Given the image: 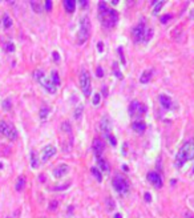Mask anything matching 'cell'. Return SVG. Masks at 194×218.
<instances>
[{
    "mask_svg": "<svg viewBox=\"0 0 194 218\" xmlns=\"http://www.w3.org/2000/svg\"><path fill=\"white\" fill-rule=\"evenodd\" d=\"M98 17L105 29H112L118 21V12L109 8L105 2H100L98 4Z\"/></svg>",
    "mask_w": 194,
    "mask_h": 218,
    "instance_id": "obj_1",
    "label": "cell"
},
{
    "mask_svg": "<svg viewBox=\"0 0 194 218\" xmlns=\"http://www.w3.org/2000/svg\"><path fill=\"white\" fill-rule=\"evenodd\" d=\"M193 158H194V141H186L180 148V150H178L176 156V165L182 166L187 161L193 160Z\"/></svg>",
    "mask_w": 194,
    "mask_h": 218,
    "instance_id": "obj_2",
    "label": "cell"
},
{
    "mask_svg": "<svg viewBox=\"0 0 194 218\" xmlns=\"http://www.w3.org/2000/svg\"><path fill=\"white\" fill-rule=\"evenodd\" d=\"M89 35H91V20L88 16H83L80 20V27L76 33V43L78 45H83L89 39Z\"/></svg>",
    "mask_w": 194,
    "mask_h": 218,
    "instance_id": "obj_3",
    "label": "cell"
},
{
    "mask_svg": "<svg viewBox=\"0 0 194 218\" xmlns=\"http://www.w3.org/2000/svg\"><path fill=\"white\" fill-rule=\"evenodd\" d=\"M112 185H113V189L116 190L118 194H121V196H126L129 193V187H130L129 181L121 174H116L113 177Z\"/></svg>",
    "mask_w": 194,
    "mask_h": 218,
    "instance_id": "obj_4",
    "label": "cell"
},
{
    "mask_svg": "<svg viewBox=\"0 0 194 218\" xmlns=\"http://www.w3.org/2000/svg\"><path fill=\"white\" fill-rule=\"evenodd\" d=\"M128 111H129V115H130L132 118H134L136 121H140L142 118V116L145 115L146 107L140 101H132Z\"/></svg>",
    "mask_w": 194,
    "mask_h": 218,
    "instance_id": "obj_5",
    "label": "cell"
},
{
    "mask_svg": "<svg viewBox=\"0 0 194 218\" xmlns=\"http://www.w3.org/2000/svg\"><path fill=\"white\" fill-rule=\"evenodd\" d=\"M80 85H81V91H83V95L85 97H89L91 96V92H92V81H91V75L87 69H81V73H80Z\"/></svg>",
    "mask_w": 194,
    "mask_h": 218,
    "instance_id": "obj_6",
    "label": "cell"
},
{
    "mask_svg": "<svg viewBox=\"0 0 194 218\" xmlns=\"http://www.w3.org/2000/svg\"><path fill=\"white\" fill-rule=\"evenodd\" d=\"M0 135L7 137L9 141H15L17 138V130H16V128H15L12 124L2 120V121H0Z\"/></svg>",
    "mask_w": 194,
    "mask_h": 218,
    "instance_id": "obj_7",
    "label": "cell"
},
{
    "mask_svg": "<svg viewBox=\"0 0 194 218\" xmlns=\"http://www.w3.org/2000/svg\"><path fill=\"white\" fill-rule=\"evenodd\" d=\"M146 31H148L146 24H145V20L142 19V21L138 23L132 31V37H133L134 43H142L144 40H145Z\"/></svg>",
    "mask_w": 194,
    "mask_h": 218,
    "instance_id": "obj_8",
    "label": "cell"
},
{
    "mask_svg": "<svg viewBox=\"0 0 194 218\" xmlns=\"http://www.w3.org/2000/svg\"><path fill=\"white\" fill-rule=\"evenodd\" d=\"M100 129L102 132V135L106 138L109 136H112V122H111V118L108 116H102L101 121H100Z\"/></svg>",
    "mask_w": 194,
    "mask_h": 218,
    "instance_id": "obj_9",
    "label": "cell"
},
{
    "mask_svg": "<svg viewBox=\"0 0 194 218\" xmlns=\"http://www.w3.org/2000/svg\"><path fill=\"white\" fill-rule=\"evenodd\" d=\"M146 178H148V181L150 182L154 187H157V189L162 187V177L158 174L157 172H149L148 174H146Z\"/></svg>",
    "mask_w": 194,
    "mask_h": 218,
    "instance_id": "obj_10",
    "label": "cell"
},
{
    "mask_svg": "<svg viewBox=\"0 0 194 218\" xmlns=\"http://www.w3.org/2000/svg\"><path fill=\"white\" fill-rule=\"evenodd\" d=\"M92 146H93V152H94L96 158L102 157V153H104V150H105V144H104V141L101 140V138H94Z\"/></svg>",
    "mask_w": 194,
    "mask_h": 218,
    "instance_id": "obj_11",
    "label": "cell"
},
{
    "mask_svg": "<svg viewBox=\"0 0 194 218\" xmlns=\"http://www.w3.org/2000/svg\"><path fill=\"white\" fill-rule=\"evenodd\" d=\"M39 83L41 84V87L45 89V91L48 92V93H51V95H53V93H56V91H57V87L54 85V84L51 81V78H48V77H45L44 76L43 78H40L39 80Z\"/></svg>",
    "mask_w": 194,
    "mask_h": 218,
    "instance_id": "obj_12",
    "label": "cell"
},
{
    "mask_svg": "<svg viewBox=\"0 0 194 218\" xmlns=\"http://www.w3.org/2000/svg\"><path fill=\"white\" fill-rule=\"evenodd\" d=\"M56 148H54L53 145H47V146H44V149H43V154H41V161L43 162H47L49 161L51 158L56 154Z\"/></svg>",
    "mask_w": 194,
    "mask_h": 218,
    "instance_id": "obj_13",
    "label": "cell"
},
{
    "mask_svg": "<svg viewBox=\"0 0 194 218\" xmlns=\"http://www.w3.org/2000/svg\"><path fill=\"white\" fill-rule=\"evenodd\" d=\"M68 170H69L68 165H65V164H61V165H59V166H56V168L53 169L52 176H53L54 178H61V177H64V176L67 174Z\"/></svg>",
    "mask_w": 194,
    "mask_h": 218,
    "instance_id": "obj_14",
    "label": "cell"
},
{
    "mask_svg": "<svg viewBox=\"0 0 194 218\" xmlns=\"http://www.w3.org/2000/svg\"><path fill=\"white\" fill-rule=\"evenodd\" d=\"M158 101H160V104H161V107L165 109V111H170L172 109V105H173V102H172V98L169 97L168 95H160L158 96Z\"/></svg>",
    "mask_w": 194,
    "mask_h": 218,
    "instance_id": "obj_15",
    "label": "cell"
},
{
    "mask_svg": "<svg viewBox=\"0 0 194 218\" xmlns=\"http://www.w3.org/2000/svg\"><path fill=\"white\" fill-rule=\"evenodd\" d=\"M132 129L137 133V135H144L145 133V130H146V124L142 120H140V121H133V124H132Z\"/></svg>",
    "mask_w": 194,
    "mask_h": 218,
    "instance_id": "obj_16",
    "label": "cell"
},
{
    "mask_svg": "<svg viewBox=\"0 0 194 218\" xmlns=\"http://www.w3.org/2000/svg\"><path fill=\"white\" fill-rule=\"evenodd\" d=\"M63 4H64V8H65V11L68 13H72L74 9H76V2H74V0H64Z\"/></svg>",
    "mask_w": 194,
    "mask_h": 218,
    "instance_id": "obj_17",
    "label": "cell"
},
{
    "mask_svg": "<svg viewBox=\"0 0 194 218\" xmlns=\"http://www.w3.org/2000/svg\"><path fill=\"white\" fill-rule=\"evenodd\" d=\"M152 75H153V72L150 71V69H146V71H144L142 75H141V77H140V83H141V84H148L149 81H150Z\"/></svg>",
    "mask_w": 194,
    "mask_h": 218,
    "instance_id": "obj_18",
    "label": "cell"
},
{
    "mask_svg": "<svg viewBox=\"0 0 194 218\" xmlns=\"http://www.w3.org/2000/svg\"><path fill=\"white\" fill-rule=\"evenodd\" d=\"M26 177L24 176H19L17 180H16V184H15V189H16L17 192H21L24 189V186H26Z\"/></svg>",
    "mask_w": 194,
    "mask_h": 218,
    "instance_id": "obj_19",
    "label": "cell"
},
{
    "mask_svg": "<svg viewBox=\"0 0 194 218\" xmlns=\"http://www.w3.org/2000/svg\"><path fill=\"white\" fill-rule=\"evenodd\" d=\"M97 164H98V166L101 168L102 172H109V169H111L109 164L106 162V160H104L102 157H98V158H97Z\"/></svg>",
    "mask_w": 194,
    "mask_h": 218,
    "instance_id": "obj_20",
    "label": "cell"
},
{
    "mask_svg": "<svg viewBox=\"0 0 194 218\" xmlns=\"http://www.w3.org/2000/svg\"><path fill=\"white\" fill-rule=\"evenodd\" d=\"M31 166L32 169H36V168L39 166V158H37V153L32 150L31 152Z\"/></svg>",
    "mask_w": 194,
    "mask_h": 218,
    "instance_id": "obj_21",
    "label": "cell"
},
{
    "mask_svg": "<svg viewBox=\"0 0 194 218\" xmlns=\"http://www.w3.org/2000/svg\"><path fill=\"white\" fill-rule=\"evenodd\" d=\"M49 78H51V81H52L56 87L60 85V77H59V72H57V71H52V72H51V77H49Z\"/></svg>",
    "mask_w": 194,
    "mask_h": 218,
    "instance_id": "obj_22",
    "label": "cell"
},
{
    "mask_svg": "<svg viewBox=\"0 0 194 218\" xmlns=\"http://www.w3.org/2000/svg\"><path fill=\"white\" fill-rule=\"evenodd\" d=\"M31 6H32V9L36 13H41L43 12V9H44V7H43V4L40 3V2H31Z\"/></svg>",
    "mask_w": 194,
    "mask_h": 218,
    "instance_id": "obj_23",
    "label": "cell"
},
{
    "mask_svg": "<svg viewBox=\"0 0 194 218\" xmlns=\"http://www.w3.org/2000/svg\"><path fill=\"white\" fill-rule=\"evenodd\" d=\"M2 107L4 111H11L12 109V101H11V98H4V100L2 101Z\"/></svg>",
    "mask_w": 194,
    "mask_h": 218,
    "instance_id": "obj_24",
    "label": "cell"
},
{
    "mask_svg": "<svg viewBox=\"0 0 194 218\" xmlns=\"http://www.w3.org/2000/svg\"><path fill=\"white\" fill-rule=\"evenodd\" d=\"M49 115V108L48 107H43L40 109V113H39V116H40L41 120H47V117Z\"/></svg>",
    "mask_w": 194,
    "mask_h": 218,
    "instance_id": "obj_25",
    "label": "cell"
},
{
    "mask_svg": "<svg viewBox=\"0 0 194 218\" xmlns=\"http://www.w3.org/2000/svg\"><path fill=\"white\" fill-rule=\"evenodd\" d=\"M3 24H4V27H6V28L12 27V19L9 17L8 13H6V15L3 16Z\"/></svg>",
    "mask_w": 194,
    "mask_h": 218,
    "instance_id": "obj_26",
    "label": "cell"
},
{
    "mask_svg": "<svg viewBox=\"0 0 194 218\" xmlns=\"http://www.w3.org/2000/svg\"><path fill=\"white\" fill-rule=\"evenodd\" d=\"M91 172H92V174L97 178V181H98V182H101V181H102V176H101V173H100V170H98L96 166L91 168Z\"/></svg>",
    "mask_w": 194,
    "mask_h": 218,
    "instance_id": "obj_27",
    "label": "cell"
},
{
    "mask_svg": "<svg viewBox=\"0 0 194 218\" xmlns=\"http://www.w3.org/2000/svg\"><path fill=\"white\" fill-rule=\"evenodd\" d=\"M83 112H84V107H83V105L77 107V108H76V111H74V118H76V120H80V118H81V115H83Z\"/></svg>",
    "mask_w": 194,
    "mask_h": 218,
    "instance_id": "obj_28",
    "label": "cell"
},
{
    "mask_svg": "<svg viewBox=\"0 0 194 218\" xmlns=\"http://www.w3.org/2000/svg\"><path fill=\"white\" fill-rule=\"evenodd\" d=\"M61 129H63V132H67V133H69V135H71V132H72L71 124H69V122H63V124H61Z\"/></svg>",
    "mask_w": 194,
    "mask_h": 218,
    "instance_id": "obj_29",
    "label": "cell"
},
{
    "mask_svg": "<svg viewBox=\"0 0 194 218\" xmlns=\"http://www.w3.org/2000/svg\"><path fill=\"white\" fill-rule=\"evenodd\" d=\"M163 7V2H157V4L154 6V9H153V13L154 15H157L158 12L161 11V8Z\"/></svg>",
    "mask_w": 194,
    "mask_h": 218,
    "instance_id": "obj_30",
    "label": "cell"
},
{
    "mask_svg": "<svg viewBox=\"0 0 194 218\" xmlns=\"http://www.w3.org/2000/svg\"><path fill=\"white\" fill-rule=\"evenodd\" d=\"M44 76H45V75H44V72H41V71H35L33 72V78H35V80H40V78H43Z\"/></svg>",
    "mask_w": 194,
    "mask_h": 218,
    "instance_id": "obj_31",
    "label": "cell"
},
{
    "mask_svg": "<svg viewBox=\"0 0 194 218\" xmlns=\"http://www.w3.org/2000/svg\"><path fill=\"white\" fill-rule=\"evenodd\" d=\"M152 36H153V29H150V28H148V31H146V35H145V40H144V43H148L149 40L152 39Z\"/></svg>",
    "mask_w": 194,
    "mask_h": 218,
    "instance_id": "obj_32",
    "label": "cell"
},
{
    "mask_svg": "<svg viewBox=\"0 0 194 218\" xmlns=\"http://www.w3.org/2000/svg\"><path fill=\"white\" fill-rule=\"evenodd\" d=\"M4 48H6V51H8V52H13L15 51V47H13L12 43H7L6 45H4Z\"/></svg>",
    "mask_w": 194,
    "mask_h": 218,
    "instance_id": "obj_33",
    "label": "cell"
},
{
    "mask_svg": "<svg viewBox=\"0 0 194 218\" xmlns=\"http://www.w3.org/2000/svg\"><path fill=\"white\" fill-rule=\"evenodd\" d=\"M44 7H45V9L49 12L52 9V2L51 0H47V2H44Z\"/></svg>",
    "mask_w": 194,
    "mask_h": 218,
    "instance_id": "obj_34",
    "label": "cell"
},
{
    "mask_svg": "<svg viewBox=\"0 0 194 218\" xmlns=\"http://www.w3.org/2000/svg\"><path fill=\"white\" fill-rule=\"evenodd\" d=\"M93 104H94V105H98V104H100V95H98V93H96V95H94Z\"/></svg>",
    "mask_w": 194,
    "mask_h": 218,
    "instance_id": "obj_35",
    "label": "cell"
},
{
    "mask_svg": "<svg viewBox=\"0 0 194 218\" xmlns=\"http://www.w3.org/2000/svg\"><path fill=\"white\" fill-rule=\"evenodd\" d=\"M96 75H97L98 77H102V76H104V71H102L101 67H97V69H96Z\"/></svg>",
    "mask_w": 194,
    "mask_h": 218,
    "instance_id": "obj_36",
    "label": "cell"
},
{
    "mask_svg": "<svg viewBox=\"0 0 194 218\" xmlns=\"http://www.w3.org/2000/svg\"><path fill=\"white\" fill-rule=\"evenodd\" d=\"M169 19H172V15H166V16H162V17H161V23L165 24V23L169 20Z\"/></svg>",
    "mask_w": 194,
    "mask_h": 218,
    "instance_id": "obj_37",
    "label": "cell"
},
{
    "mask_svg": "<svg viewBox=\"0 0 194 218\" xmlns=\"http://www.w3.org/2000/svg\"><path fill=\"white\" fill-rule=\"evenodd\" d=\"M144 198H145V201H146V202H150V201H152V196H150V193L146 192L145 194H144Z\"/></svg>",
    "mask_w": 194,
    "mask_h": 218,
    "instance_id": "obj_38",
    "label": "cell"
},
{
    "mask_svg": "<svg viewBox=\"0 0 194 218\" xmlns=\"http://www.w3.org/2000/svg\"><path fill=\"white\" fill-rule=\"evenodd\" d=\"M108 140L111 141V144H112L113 146L116 145V138H114V136H109V137H108Z\"/></svg>",
    "mask_w": 194,
    "mask_h": 218,
    "instance_id": "obj_39",
    "label": "cell"
},
{
    "mask_svg": "<svg viewBox=\"0 0 194 218\" xmlns=\"http://www.w3.org/2000/svg\"><path fill=\"white\" fill-rule=\"evenodd\" d=\"M114 75H116L118 78H122V73L120 72V71H117V69L116 68H114Z\"/></svg>",
    "mask_w": 194,
    "mask_h": 218,
    "instance_id": "obj_40",
    "label": "cell"
},
{
    "mask_svg": "<svg viewBox=\"0 0 194 218\" xmlns=\"http://www.w3.org/2000/svg\"><path fill=\"white\" fill-rule=\"evenodd\" d=\"M52 56H53V60H56V61L60 60V57H59V53H57V52H53Z\"/></svg>",
    "mask_w": 194,
    "mask_h": 218,
    "instance_id": "obj_41",
    "label": "cell"
},
{
    "mask_svg": "<svg viewBox=\"0 0 194 218\" xmlns=\"http://www.w3.org/2000/svg\"><path fill=\"white\" fill-rule=\"evenodd\" d=\"M68 186H69V184H67V185H64V186H57V187H54V190H63V189H67Z\"/></svg>",
    "mask_w": 194,
    "mask_h": 218,
    "instance_id": "obj_42",
    "label": "cell"
},
{
    "mask_svg": "<svg viewBox=\"0 0 194 218\" xmlns=\"http://www.w3.org/2000/svg\"><path fill=\"white\" fill-rule=\"evenodd\" d=\"M183 218H194V216L192 214L190 211H186V213H185V217H183Z\"/></svg>",
    "mask_w": 194,
    "mask_h": 218,
    "instance_id": "obj_43",
    "label": "cell"
},
{
    "mask_svg": "<svg viewBox=\"0 0 194 218\" xmlns=\"http://www.w3.org/2000/svg\"><path fill=\"white\" fill-rule=\"evenodd\" d=\"M102 45H104V44H102L101 41L98 43V51H100V52H102V49H104V48H102Z\"/></svg>",
    "mask_w": 194,
    "mask_h": 218,
    "instance_id": "obj_44",
    "label": "cell"
},
{
    "mask_svg": "<svg viewBox=\"0 0 194 218\" xmlns=\"http://www.w3.org/2000/svg\"><path fill=\"white\" fill-rule=\"evenodd\" d=\"M78 3H81V6H83V7L88 6V2H85V0H81V2H78Z\"/></svg>",
    "mask_w": 194,
    "mask_h": 218,
    "instance_id": "obj_45",
    "label": "cell"
},
{
    "mask_svg": "<svg viewBox=\"0 0 194 218\" xmlns=\"http://www.w3.org/2000/svg\"><path fill=\"white\" fill-rule=\"evenodd\" d=\"M112 4H113V6H116V4H118V2H117V0H113Z\"/></svg>",
    "mask_w": 194,
    "mask_h": 218,
    "instance_id": "obj_46",
    "label": "cell"
},
{
    "mask_svg": "<svg viewBox=\"0 0 194 218\" xmlns=\"http://www.w3.org/2000/svg\"><path fill=\"white\" fill-rule=\"evenodd\" d=\"M114 218H122V217H121V214H116V217H114Z\"/></svg>",
    "mask_w": 194,
    "mask_h": 218,
    "instance_id": "obj_47",
    "label": "cell"
},
{
    "mask_svg": "<svg viewBox=\"0 0 194 218\" xmlns=\"http://www.w3.org/2000/svg\"><path fill=\"white\" fill-rule=\"evenodd\" d=\"M192 173H193V174H194V168H193V170H192Z\"/></svg>",
    "mask_w": 194,
    "mask_h": 218,
    "instance_id": "obj_48",
    "label": "cell"
},
{
    "mask_svg": "<svg viewBox=\"0 0 194 218\" xmlns=\"http://www.w3.org/2000/svg\"><path fill=\"white\" fill-rule=\"evenodd\" d=\"M7 218H11V217H7Z\"/></svg>",
    "mask_w": 194,
    "mask_h": 218,
    "instance_id": "obj_49",
    "label": "cell"
}]
</instances>
